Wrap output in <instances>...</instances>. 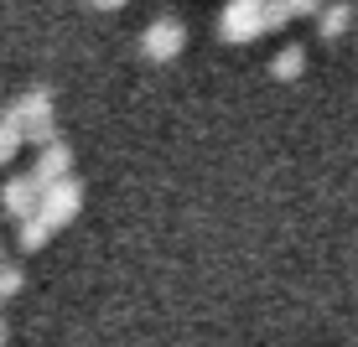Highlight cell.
I'll return each instance as SVG.
<instances>
[{
	"mask_svg": "<svg viewBox=\"0 0 358 347\" xmlns=\"http://www.w3.org/2000/svg\"><path fill=\"white\" fill-rule=\"evenodd\" d=\"M6 337H10V332H6V316H0V347H6Z\"/></svg>",
	"mask_w": 358,
	"mask_h": 347,
	"instance_id": "cell-15",
	"label": "cell"
},
{
	"mask_svg": "<svg viewBox=\"0 0 358 347\" xmlns=\"http://www.w3.org/2000/svg\"><path fill=\"white\" fill-rule=\"evenodd\" d=\"M327 0H291V16H317Z\"/></svg>",
	"mask_w": 358,
	"mask_h": 347,
	"instance_id": "cell-13",
	"label": "cell"
},
{
	"mask_svg": "<svg viewBox=\"0 0 358 347\" xmlns=\"http://www.w3.org/2000/svg\"><path fill=\"white\" fill-rule=\"evenodd\" d=\"M265 27H260V6H239V0H229L224 6V16H218V36H224V42H255V36H260Z\"/></svg>",
	"mask_w": 358,
	"mask_h": 347,
	"instance_id": "cell-5",
	"label": "cell"
},
{
	"mask_svg": "<svg viewBox=\"0 0 358 347\" xmlns=\"http://www.w3.org/2000/svg\"><path fill=\"white\" fill-rule=\"evenodd\" d=\"M182 47H187V27H182V16H156L151 27L141 31V52L151 57V63H171Z\"/></svg>",
	"mask_w": 358,
	"mask_h": 347,
	"instance_id": "cell-3",
	"label": "cell"
},
{
	"mask_svg": "<svg viewBox=\"0 0 358 347\" xmlns=\"http://www.w3.org/2000/svg\"><path fill=\"white\" fill-rule=\"evenodd\" d=\"M36 197H42V187H36L27 171H16V177L0 182V213H6V218H31L36 213Z\"/></svg>",
	"mask_w": 358,
	"mask_h": 347,
	"instance_id": "cell-6",
	"label": "cell"
},
{
	"mask_svg": "<svg viewBox=\"0 0 358 347\" xmlns=\"http://www.w3.org/2000/svg\"><path fill=\"white\" fill-rule=\"evenodd\" d=\"M78 207H83V182H78V177L52 182V187H42V197H36V213L52 223V228L73 223V218H78Z\"/></svg>",
	"mask_w": 358,
	"mask_h": 347,
	"instance_id": "cell-2",
	"label": "cell"
},
{
	"mask_svg": "<svg viewBox=\"0 0 358 347\" xmlns=\"http://www.w3.org/2000/svg\"><path fill=\"white\" fill-rule=\"evenodd\" d=\"M21 145H27V135H21L16 115H10V109H6V115H0V166H6V161L16 156V151H21Z\"/></svg>",
	"mask_w": 358,
	"mask_h": 347,
	"instance_id": "cell-10",
	"label": "cell"
},
{
	"mask_svg": "<svg viewBox=\"0 0 358 347\" xmlns=\"http://www.w3.org/2000/svg\"><path fill=\"white\" fill-rule=\"evenodd\" d=\"M52 239V223H47L42 213H31V218H21V233H16V244L21 249H42V244Z\"/></svg>",
	"mask_w": 358,
	"mask_h": 347,
	"instance_id": "cell-9",
	"label": "cell"
},
{
	"mask_svg": "<svg viewBox=\"0 0 358 347\" xmlns=\"http://www.w3.org/2000/svg\"><path fill=\"white\" fill-rule=\"evenodd\" d=\"M239 6H265V0H239Z\"/></svg>",
	"mask_w": 358,
	"mask_h": 347,
	"instance_id": "cell-16",
	"label": "cell"
},
{
	"mask_svg": "<svg viewBox=\"0 0 358 347\" xmlns=\"http://www.w3.org/2000/svg\"><path fill=\"white\" fill-rule=\"evenodd\" d=\"M21 285H27V270H21V265H10V259H6V265H0V301H6V295H16Z\"/></svg>",
	"mask_w": 358,
	"mask_h": 347,
	"instance_id": "cell-12",
	"label": "cell"
},
{
	"mask_svg": "<svg viewBox=\"0 0 358 347\" xmlns=\"http://www.w3.org/2000/svg\"><path fill=\"white\" fill-rule=\"evenodd\" d=\"M89 6H99V10H115V6H125V0H89Z\"/></svg>",
	"mask_w": 358,
	"mask_h": 347,
	"instance_id": "cell-14",
	"label": "cell"
},
{
	"mask_svg": "<svg viewBox=\"0 0 358 347\" xmlns=\"http://www.w3.org/2000/svg\"><path fill=\"white\" fill-rule=\"evenodd\" d=\"M348 6H358V0H348Z\"/></svg>",
	"mask_w": 358,
	"mask_h": 347,
	"instance_id": "cell-17",
	"label": "cell"
},
{
	"mask_svg": "<svg viewBox=\"0 0 358 347\" xmlns=\"http://www.w3.org/2000/svg\"><path fill=\"white\" fill-rule=\"evenodd\" d=\"M286 21H296L291 16V0H265V6H260V27L265 31H280Z\"/></svg>",
	"mask_w": 358,
	"mask_h": 347,
	"instance_id": "cell-11",
	"label": "cell"
},
{
	"mask_svg": "<svg viewBox=\"0 0 358 347\" xmlns=\"http://www.w3.org/2000/svg\"><path fill=\"white\" fill-rule=\"evenodd\" d=\"M10 115H16L27 145H42V140H52V135H57L52 130V89H47V83H31V89L10 104Z\"/></svg>",
	"mask_w": 358,
	"mask_h": 347,
	"instance_id": "cell-1",
	"label": "cell"
},
{
	"mask_svg": "<svg viewBox=\"0 0 358 347\" xmlns=\"http://www.w3.org/2000/svg\"><path fill=\"white\" fill-rule=\"evenodd\" d=\"M27 177L36 182V187H52V182L73 177V145L63 140V135H52V140L36 145V166L27 171Z\"/></svg>",
	"mask_w": 358,
	"mask_h": 347,
	"instance_id": "cell-4",
	"label": "cell"
},
{
	"mask_svg": "<svg viewBox=\"0 0 358 347\" xmlns=\"http://www.w3.org/2000/svg\"><path fill=\"white\" fill-rule=\"evenodd\" d=\"M301 68H306V47H280L275 52V63H270V73H275L280 83H291V78H301Z\"/></svg>",
	"mask_w": 358,
	"mask_h": 347,
	"instance_id": "cell-8",
	"label": "cell"
},
{
	"mask_svg": "<svg viewBox=\"0 0 358 347\" xmlns=\"http://www.w3.org/2000/svg\"><path fill=\"white\" fill-rule=\"evenodd\" d=\"M343 31H353V6L348 0H327V6L317 10V36H322V42H338Z\"/></svg>",
	"mask_w": 358,
	"mask_h": 347,
	"instance_id": "cell-7",
	"label": "cell"
}]
</instances>
